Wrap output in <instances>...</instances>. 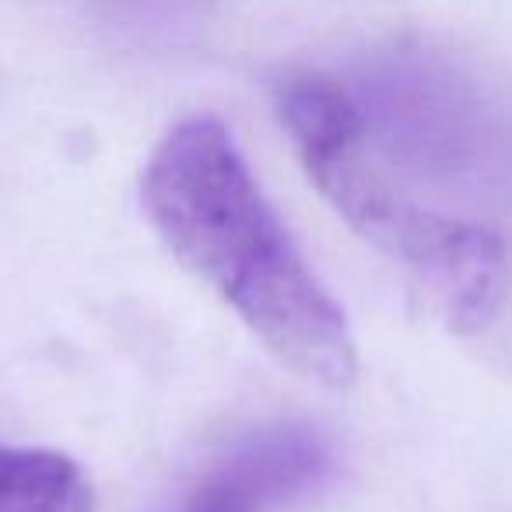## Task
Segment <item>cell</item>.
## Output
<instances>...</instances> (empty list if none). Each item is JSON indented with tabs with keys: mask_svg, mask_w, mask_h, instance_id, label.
Returning a JSON list of instances; mask_svg holds the SVG:
<instances>
[{
	"mask_svg": "<svg viewBox=\"0 0 512 512\" xmlns=\"http://www.w3.org/2000/svg\"><path fill=\"white\" fill-rule=\"evenodd\" d=\"M144 211L274 358L330 390L358 376L348 316L264 197L225 123L190 116L158 141L141 179Z\"/></svg>",
	"mask_w": 512,
	"mask_h": 512,
	"instance_id": "1",
	"label": "cell"
},
{
	"mask_svg": "<svg viewBox=\"0 0 512 512\" xmlns=\"http://www.w3.org/2000/svg\"><path fill=\"white\" fill-rule=\"evenodd\" d=\"M278 116L316 190L432 295L449 330L477 334L495 320L509 274L502 239L474 221L425 211L393 190L365 158L362 109L334 78L285 81Z\"/></svg>",
	"mask_w": 512,
	"mask_h": 512,
	"instance_id": "2",
	"label": "cell"
},
{
	"mask_svg": "<svg viewBox=\"0 0 512 512\" xmlns=\"http://www.w3.org/2000/svg\"><path fill=\"white\" fill-rule=\"evenodd\" d=\"M327 474L330 449L313 428H260L193 484L186 512H274Z\"/></svg>",
	"mask_w": 512,
	"mask_h": 512,
	"instance_id": "3",
	"label": "cell"
},
{
	"mask_svg": "<svg viewBox=\"0 0 512 512\" xmlns=\"http://www.w3.org/2000/svg\"><path fill=\"white\" fill-rule=\"evenodd\" d=\"M0 512H95V491L57 449L0 446Z\"/></svg>",
	"mask_w": 512,
	"mask_h": 512,
	"instance_id": "4",
	"label": "cell"
}]
</instances>
